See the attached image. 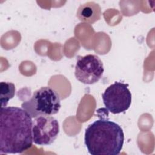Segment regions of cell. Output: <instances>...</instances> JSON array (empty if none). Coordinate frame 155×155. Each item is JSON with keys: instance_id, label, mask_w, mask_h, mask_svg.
<instances>
[{"instance_id": "cell-3", "label": "cell", "mask_w": 155, "mask_h": 155, "mask_svg": "<svg viewBox=\"0 0 155 155\" xmlns=\"http://www.w3.org/2000/svg\"><path fill=\"white\" fill-rule=\"evenodd\" d=\"M22 105L32 117L39 115L56 114L61 107L59 94L50 87H42L35 91L31 99Z\"/></svg>"}, {"instance_id": "cell-2", "label": "cell", "mask_w": 155, "mask_h": 155, "mask_svg": "<svg viewBox=\"0 0 155 155\" xmlns=\"http://www.w3.org/2000/svg\"><path fill=\"white\" fill-rule=\"evenodd\" d=\"M84 142L90 154L117 155L122 149L124 134L117 123L101 119L86 128Z\"/></svg>"}, {"instance_id": "cell-5", "label": "cell", "mask_w": 155, "mask_h": 155, "mask_svg": "<svg viewBox=\"0 0 155 155\" xmlns=\"http://www.w3.org/2000/svg\"><path fill=\"white\" fill-rule=\"evenodd\" d=\"M104 71L103 63L98 56L89 54L77 57L74 75L82 84L91 85L97 82Z\"/></svg>"}, {"instance_id": "cell-4", "label": "cell", "mask_w": 155, "mask_h": 155, "mask_svg": "<svg viewBox=\"0 0 155 155\" xmlns=\"http://www.w3.org/2000/svg\"><path fill=\"white\" fill-rule=\"evenodd\" d=\"M128 84L114 82L108 87L102 94L106 109L113 114L126 111L131 104V93Z\"/></svg>"}, {"instance_id": "cell-7", "label": "cell", "mask_w": 155, "mask_h": 155, "mask_svg": "<svg viewBox=\"0 0 155 155\" xmlns=\"http://www.w3.org/2000/svg\"><path fill=\"white\" fill-rule=\"evenodd\" d=\"M101 14L99 5L94 2L88 1L80 5L76 16L81 22L93 24L100 19Z\"/></svg>"}, {"instance_id": "cell-6", "label": "cell", "mask_w": 155, "mask_h": 155, "mask_svg": "<svg viewBox=\"0 0 155 155\" xmlns=\"http://www.w3.org/2000/svg\"><path fill=\"white\" fill-rule=\"evenodd\" d=\"M59 132V122L51 116L39 115L33 120V140L36 145H51L57 138Z\"/></svg>"}, {"instance_id": "cell-1", "label": "cell", "mask_w": 155, "mask_h": 155, "mask_svg": "<svg viewBox=\"0 0 155 155\" xmlns=\"http://www.w3.org/2000/svg\"><path fill=\"white\" fill-rule=\"evenodd\" d=\"M33 120L24 108L17 107L1 108L0 153H22L33 144Z\"/></svg>"}, {"instance_id": "cell-8", "label": "cell", "mask_w": 155, "mask_h": 155, "mask_svg": "<svg viewBox=\"0 0 155 155\" xmlns=\"http://www.w3.org/2000/svg\"><path fill=\"white\" fill-rule=\"evenodd\" d=\"M15 85L9 82H1L0 83V101L1 107H6L9 100L15 94Z\"/></svg>"}]
</instances>
